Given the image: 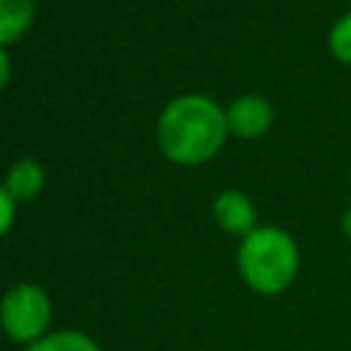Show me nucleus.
<instances>
[{"label": "nucleus", "instance_id": "f257e3e1", "mask_svg": "<svg viewBox=\"0 0 351 351\" xmlns=\"http://www.w3.org/2000/svg\"><path fill=\"white\" fill-rule=\"evenodd\" d=\"M225 137V110L203 93H184L173 99L156 123V143L162 154L178 165L208 162L222 148Z\"/></svg>", "mask_w": 351, "mask_h": 351}, {"label": "nucleus", "instance_id": "f03ea898", "mask_svg": "<svg viewBox=\"0 0 351 351\" xmlns=\"http://www.w3.org/2000/svg\"><path fill=\"white\" fill-rule=\"evenodd\" d=\"M299 261L296 239L277 225H258L236 250V269L244 285L261 296L288 291L299 274Z\"/></svg>", "mask_w": 351, "mask_h": 351}, {"label": "nucleus", "instance_id": "7ed1b4c3", "mask_svg": "<svg viewBox=\"0 0 351 351\" xmlns=\"http://www.w3.org/2000/svg\"><path fill=\"white\" fill-rule=\"evenodd\" d=\"M52 299L36 282H16L0 296V332L16 346H33L49 335Z\"/></svg>", "mask_w": 351, "mask_h": 351}, {"label": "nucleus", "instance_id": "20e7f679", "mask_svg": "<svg viewBox=\"0 0 351 351\" xmlns=\"http://www.w3.org/2000/svg\"><path fill=\"white\" fill-rule=\"evenodd\" d=\"M271 121H274V110L258 93H244V96L233 99L225 107L228 134H236V137H244V140H252V137L266 134L269 126H271Z\"/></svg>", "mask_w": 351, "mask_h": 351}, {"label": "nucleus", "instance_id": "39448f33", "mask_svg": "<svg viewBox=\"0 0 351 351\" xmlns=\"http://www.w3.org/2000/svg\"><path fill=\"white\" fill-rule=\"evenodd\" d=\"M214 219L225 233H233L241 239L258 228L255 203L241 189H225L214 197Z\"/></svg>", "mask_w": 351, "mask_h": 351}, {"label": "nucleus", "instance_id": "423d86ee", "mask_svg": "<svg viewBox=\"0 0 351 351\" xmlns=\"http://www.w3.org/2000/svg\"><path fill=\"white\" fill-rule=\"evenodd\" d=\"M3 186L8 189V195L19 203V200H30L41 192L44 186V165L33 156H25V159H16L8 173H5V181Z\"/></svg>", "mask_w": 351, "mask_h": 351}, {"label": "nucleus", "instance_id": "0eeeda50", "mask_svg": "<svg viewBox=\"0 0 351 351\" xmlns=\"http://www.w3.org/2000/svg\"><path fill=\"white\" fill-rule=\"evenodd\" d=\"M36 0H0V47L16 41L33 22Z\"/></svg>", "mask_w": 351, "mask_h": 351}, {"label": "nucleus", "instance_id": "6e6552de", "mask_svg": "<svg viewBox=\"0 0 351 351\" xmlns=\"http://www.w3.org/2000/svg\"><path fill=\"white\" fill-rule=\"evenodd\" d=\"M25 351H101V346L82 329H52Z\"/></svg>", "mask_w": 351, "mask_h": 351}, {"label": "nucleus", "instance_id": "1a4fd4ad", "mask_svg": "<svg viewBox=\"0 0 351 351\" xmlns=\"http://www.w3.org/2000/svg\"><path fill=\"white\" fill-rule=\"evenodd\" d=\"M329 49H332V55L340 63L351 66V11L343 14L332 25V30H329Z\"/></svg>", "mask_w": 351, "mask_h": 351}, {"label": "nucleus", "instance_id": "9d476101", "mask_svg": "<svg viewBox=\"0 0 351 351\" xmlns=\"http://www.w3.org/2000/svg\"><path fill=\"white\" fill-rule=\"evenodd\" d=\"M14 217H16V200L8 195V189L0 184V236L8 233V228L14 225Z\"/></svg>", "mask_w": 351, "mask_h": 351}, {"label": "nucleus", "instance_id": "9b49d317", "mask_svg": "<svg viewBox=\"0 0 351 351\" xmlns=\"http://www.w3.org/2000/svg\"><path fill=\"white\" fill-rule=\"evenodd\" d=\"M8 77H11V58H8L5 47H0V90L5 88Z\"/></svg>", "mask_w": 351, "mask_h": 351}, {"label": "nucleus", "instance_id": "f8f14e48", "mask_svg": "<svg viewBox=\"0 0 351 351\" xmlns=\"http://www.w3.org/2000/svg\"><path fill=\"white\" fill-rule=\"evenodd\" d=\"M340 228H343V233H346V239L351 241V208L343 214V219H340Z\"/></svg>", "mask_w": 351, "mask_h": 351}, {"label": "nucleus", "instance_id": "ddd939ff", "mask_svg": "<svg viewBox=\"0 0 351 351\" xmlns=\"http://www.w3.org/2000/svg\"><path fill=\"white\" fill-rule=\"evenodd\" d=\"M348 181H351V173H348Z\"/></svg>", "mask_w": 351, "mask_h": 351}, {"label": "nucleus", "instance_id": "4468645a", "mask_svg": "<svg viewBox=\"0 0 351 351\" xmlns=\"http://www.w3.org/2000/svg\"><path fill=\"white\" fill-rule=\"evenodd\" d=\"M0 335H3V332H0Z\"/></svg>", "mask_w": 351, "mask_h": 351}]
</instances>
